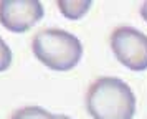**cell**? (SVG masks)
<instances>
[{
    "label": "cell",
    "mask_w": 147,
    "mask_h": 119,
    "mask_svg": "<svg viewBox=\"0 0 147 119\" xmlns=\"http://www.w3.org/2000/svg\"><path fill=\"white\" fill-rule=\"evenodd\" d=\"M86 106L93 119H132L136 96L122 79L104 76L89 86Z\"/></svg>",
    "instance_id": "cell-1"
},
{
    "label": "cell",
    "mask_w": 147,
    "mask_h": 119,
    "mask_svg": "<svg viewBox=\"0 0 147 119\" xmlns=\"http://www.w3.org/2000/svg\"><path fill=\"white\" fill-rule=\"evenodd\" d=\"M32 50L45 66L55 71H69L80 63L83 45L78 37L61 28H45L33 37Z\"/></svg>",
    "instance_id": "cell-2"
},
{
    "label": "cell",
    "mask_w": 147,
    "mask_h": 119,
    "mask_svg": "<svg viewBox=\"0 0 147 119\" xmlns=\"http://www.w3.org/2000/svg\"><path fill=\"white\" fill-rule=\"evenodd\" d=\"M116 58L132 71L147 70V35L132 26H119L111 33Z\"/></svg>",
    "instance_id": "cell-3"
},
{
    "label": "cell",
    "mask_w": 147,
    "mask_h": 119,
    "mask_svg": "<svg viewBox=\"0 0 147 119\" xmlns=\"http://www.w3.org/2000/svg\"><path fill=\"white\" fill-rule=\"evenodd\" d=\"M43 3L38 0H2L0 23L13 33H23L43 18Z\"/></svg>",
    "instance_id": "cell-4"
},
{
    "label": "cell",
    "mask_w": 147,
    "mask_h": 119,
    "mask_svg": "<svg viewBox=\"0 0 147 119\" xmlns=\"http://www.w3.org/2000/svg\"><path fill=\"white\" fill-rule=\"evenodd\" d=\"M93 5L91 0H60L58 2V8L60 12L69 20H80L83 15H86V12L89 10V7Z\"/></svg>",
    "instance_id": "cell-5"
},
{
    "label": "cell",
    "mask_w": 147,
    "mask_h": 119,
    "mask_svg": "<svg viewBox=\"0 0 147 119\" xmlns=\"http://www.w3.org/2000/svg\"><path fill=\"white\" fill-rule=\"evenodd\" d=\"M10 119H56V116L40 106H27L15 111Z\"/></svg>",
    "instance_id": "cell-6"
},
{
    "label": "cell",
    "mask_w": 147,
    "mask_h": 119,
    "mask_svg": "<svg viewBox=\"0 0 147 119\" xmlns=\"http://www.w3.org/2000/svg\"><path fill=\"white\" fill-rule=\"evenodd\" d=\"M10 65H12V50L3 41V38H0V73L8 70Z\"/></svg>",
    "instance_id": "cell-7"
},
{
    "label": "cell",
    "mask_w": 147,
    "mask_h": 119,
    "mask_svg": "<svg viewBox=\"0 0 147 119\" xmlns=\"http://www.w3.org/2000/svg\"><path fill=\"white\" fill-rule=\"evenodd\" d=\"M140 15L144 17V20L147 22V2H144L142 3V7H140Z\"/></svg>",
    "instance_id": "cell-8"
},
{
    "label": "cell",
    "mask_w": 147,
    "mask_h": 119,
    "mask_svg": "<svg viewBox=\"0 0 147 119\" xmlns=\"http://www.w3.org/2000/svg\"><path fill=\"white\" fill-rule=\"evenodd\" d=\"M56 119H71V118H68V116H63V114H58V116H56Z\"/></svg>",
    "instance_id": "cell-9"
}]
</instances>
